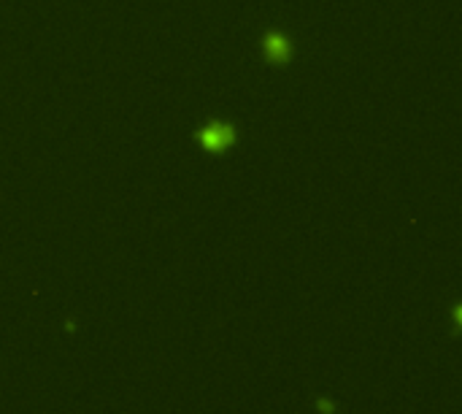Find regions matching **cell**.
Returning a JSON list of instances; mask_svg holds the SVG:
<instances>
[{
  "mask_svg": "<svg viewBox=\"0 0 462 414\" xmlns=\"http://www.w3.org/2000/svg\"><path fill=\"white\" fill-rule=\"evenodd\" d=\"M195 141H198L203 152L222 155V152H227L230 146L236 144V130H233V124L227 122H205L195 133Z\"/></svg>",
  "mask_w": 462,
  "mask_h": 414,
  "instance_id": "obj_1",
  "label": "cell"
},
{
  "mask_svg": "<svg viewBox=\"0 0 462 414\" xmlns=\"http://www.w3.org/2000/svg\"><path fill=\"white\" fill-rule=\"evenodd\" d=\"M262 55L270 65H287L292 60V41L279 30H268L262 36Z\"/></svg>",
  "mask_w": 462,
  "mask_h": 414,
  "instance_id": "obj_2",
  "label": "cell"
}]
</instances>
